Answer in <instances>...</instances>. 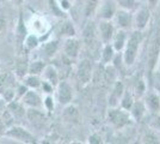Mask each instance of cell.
Instances as JSON below:
<instances>
[{
  "instance_id": "cell-42",
  "label": "cell",
  "mask_w": 160,
  "mask_h": 144,
  "mask_svg": "<svg viewBox=\"0 0 160 144\" xmlns=\"http://www.w3.org/2000/svg\"><path fill=\"white\" fill-rule=\"evenodd\" d=\"M17 1H18V3H22V1H23V0H17Z\"/></svg>"
},
{
  "instance_id": "cell-41",
  "label": "cell",
  "mask_w": 160,
  "mask_h": 144,
  "mask_svg": "<svg viewBox=\"0 0 160 144\" xmlns=\"http://www.w3.org/2000/svg\"><path fill=\"white\" fill-rule=\"evenodd\" d=\"M158 93H159V95H160V85H158Z\"/></svg>"
},
{
  "instance_id": "cell-40",
  "label": "cell",
  "mask_w": 160,
  "mask_h": 144,
  "mask_svg": "<svg viewBox=\"0 0 160 144\" xmlns=\"http://www.w3.org/2000/svg\"><path fill=\"white\" fill-rule=\"evenodd\" d=\"M2 130H4V124L0 121V132H1Z\"/></svg>"
},
{
  "instance_id": "cell-1",
  "label": "cell",
  "mask_w": 160,
  "mask_h": 144,
  "mask_svg": "<svg viewBox=\"0 0 160 144\" xmlns=\"http://www.w3.org/2000/svg\"><path fill=\"white\" fill-rule=\"evenodd\" d=\"M142 40H143V36H142L141 30L134 29L133 31L129 34L126 47L123 49V54H122V59H123V62H124L126 66L130 67L134 65V62L138 58L139 48L141 46Z\"/></svg>"
},
{
  "instance_id": "cell-19",
  "label": "cell",
  "mask_w": 160,
  "mask_h": 144,
  "mask_svg": "<svg viewBox=\"0 0 160 144\" xmlns=\"http://www.w3.org/2000/svg\"><path fill=\"white\" fill-rule=\"evenodd\" d=\"M115 48L111 43H107L104 45L103 47V51H102V64L103 65H107V64H110L115 59Z\"/></svg>"
},
{
  "instance_id": "cell-21",
  "label": "cell",
  "mask_w": 160,
  "mask_h": 144,
  "mask_svg": "<svg viewBox=\"0 0 160 144\" xmlns=\"http://www.w3.org/2000/svg\"><path fill=\"white\" fill-rule=\"evenodd\" d=\"M134 95H135L134 91H132V90H126V91H124V95L122 97L120 107H122V108H124V109H127V110H130L133 103L135 102Z\"/></svg>"
},
{
  "instance_id": "cell-37",
  "label": "cell",
  "mask_w": 160,
  "mask_h": 144,
  "mask_svg": "<svg viewBox=\"0 0 160 144\" xmlns=\"http://www.w3.org/2000/svg\"><path fill=\"white\" fill-rule=\"evenodd\" d=\"M36 39L33 37V36H30L29 39H28V46L30 48H32V47H36V45H37V41H35Z\"/></svg>"
},
{
  "instance_id": "cell-26",
  "label": "cell",
  "mask_w": 160,
  "mask_h": 144,
  "mask_svg": "<svg viewBox=\"0 0 160 144\" xmlns=\"http://www.w3.org/2000/svg\"><path fill=\"white\" fill-rule=\"evenodd\" d=\"M8 110L12 113L14 118H22L24 115L25 110L23 108V106L18 102H11L8 104Z\"/></svg>"
},
{
  "instance_id": "cell-28",
  "label": "cell",
  "mask_w": 160,
  "mask_h": 144,
  "mask_svg": "<svg viewBox=\"0 0 160 144\" xmlns=\"http://www.w3.org/2000/svg\"><path fill=\"white\" fill-rule=\"evenodd\" d=\"M46 78L48 79V83H50L53 87L58 84V73H56L55 69H53L52 66L47 67V70H46Z\"/></svg>"
},
{
  "instance_id": "cell-2",
  "label": "cell",
  "mask_w": 160,
  "mask_h": 144,
  "mask_svg": "<svg viewBox=\"0 0 160 144\" xmlns=\"http://www.w3.org/2000/svg\"><path fill=\"white\" fill-rule=\"evenodd\" d=\"M160 60V21L155 28L152 36L151 43L148 46V54H147V67H148V76L152 79L154 70L157 69Z\"/></svg>"
},
{
  "instance_id": "cell-14",
  "label": "cell",
  "mask_w": 160,
  "mask_h": 144,
  "mask_svg": "<svg viewBox=\"0 0 160 144\" xmlns=\"http://www.w3.org/2000/svg\"><path fill=\"white\" fill-rule=\"evenodd\" d=\"M117 81V69L107 64L103 69V87H112V84Z\"/></svg>"
},
{
  "instance_id": "cell-35",
  "label": "cell",
  "mask_w": 160,
  "mask_h": 144,
  "mask_svg": "<svg viewBox=\"0 0 160 144\" xmlns=\"http://www.w3.org/2000/svg\"><path fill=\"white\" fill-rule=\"evenodd\" d=\"M88 142H90V143L99 144V143H102V138H100L98 135H92V136L88 137Z\"/></svg>"
},
{
  "instance_id": "cell-24",
  "label": "cell",
  "mask_w": 160,
  "mask_h": 144,
  "mask_svg": "<svg viewBox=\"0 0 160 144\" xmlns=\"http://www.w3.org/2000/svg\"><path fill=\"white\" fill-rule=\"evenodd\" d=\"M117 4L121 8H124L128 11H136L139 8V0H117Z\"/></svg>"
},
{
  "instance_id": "cell-32",
  "label": "cell",
  "mask_w": 160,
  "mask_h": 144,
  "mask_svg": "<svg viewBox=\"0 0 160 144\" xmlns=\"http://www.w3.org/2000/svg\"><path fill=\"white\" fill-rule=\"evenodd\" d=\"M56 49H58V43L56 42H49L46 46V53H47V55L52 56L56 52Z\"/></svg>"
},
{
  "instance_id": "cell-4",
  "label": "cell",
  "mask_w": 160,
  "mask_h": 144,
  "mask_svg": "<svg viewBox=\"0 0 160 144\" xmlns=\"http://www.w3.org/2000/svg\"><path fill=\"white\" fill-rule=\"evenodd\" d=\"M93 64L90 59H82L77 69V79L81 85H87L93 78Z\"/></svg>"
},
{
  "instance_id": "cell-29",
  "label": "cell",
  "mask_w": 160,
  "mask_h": 144,
  "mask_svg": "<svg viewBox=\"0 0 160 144\" xmlns=\"http://www.w3.org/2000/svg\"><path fill=\"white\" fill-rule=\"evenodd\" d=\"M43 69H44V64H43V62L42 61H35L30 65V67H29V72H30L31 75H40L41 72L43 71Z\"/></svg>"
},
{
  "instance_id": "cell-34",
  "label": "cell",
  "mask_w": 160,
  "mask_h": 144,
  "mask_svg": "<svg viewBox=\"0 0 160 144\" xmlns=\"http://www.w3.org/2000/svg\"><path fill=\"white\" fill-rule=\"evenodd\" d=\"M152 120H153V121L151 124V126L153 127L154 130H157L160 132V117H155V118H153Z\"/></svg>"
},
{
  "instance_id": "cell-23",
  "label": "cell",
  "mask_w": 160,
  "mask_h": 144,
  "mask_svg": "<svg viewBox=\"0 0 160 144\" xmlns=\"http://www.w3.org/2000/svg\"><path fill=\"white\" fill-rule=\"evenodd\" d=\"M99 7V0H86L85 4V16L87 18L93 16L96 13V11Z\"/></svg>"
},
{
  "instance_id": "cell-22",
  "label": "cell",
  "mask_w": 160,
  "mask_h": 144,
  "mask_svg": "<svg viewBox=\"0 0 160 144\" xmlns=\"http://www.w3.org/2000/svg\"><path fill=\"white\" fill-rule=\"evenodd\" d=\"M134 94L138 96V97H142L146 93V81L143 78V76H140V78H138L135 83H134L133 87Z\"/></svg>"
},
{
  "instance_id": "cell-9",
  "label": "cell",
  "mask_w": 160,
  "mask_h": 144,
  "mask_svg": "<svg viewBox=\"0 0 160 144\" xmlns=\"http://www.w3.org/2000/svg\"><path fill=\"white\" fill-rule=\"evenodd\" d=\"M115 31H116V29L111 22L100 19L99 24H98V34H99L100 40L104 45L111 42L113 35H115Z\"/></svg>"
},
{
  "instance_id": "cell-30",
  "label": "cell",
  "mask_w": 160,
  "mask_h": 144,
  "mask_svg": "<svg viewBox=\"0 0 160 144\" xmlns=\"http://www.w3.org/2000/svg\"><path fill=\"white\" fill-rule=\"evenodd\" d=\"M25 83H27V85H29V87H32V88H38V87L41 85L40 79L37 78V76H36V75H31L30 77H28L27 81H25Z\"/></svg>"
},
{
  "instance_id": "cell-36",
  "label": "cell",
  "mask_w": 160,
  "mask_h": 144,
  "mask_svg": "<svg viewBox=\"0 0 160 144\" xmlns=\"http://www.w3.org/2000/svg\"><path fill=\"white\" fill-rule=\"evenodd\" d=\"M50 7H52V10L54 8V12L56 13V16H62L63 13H61L60 10L58 8V6H56V4H55V1L54 0H50Z\"/></svg>"
},
{
  "instance_id": "cell-31",
  "label": "cell",
  "mask_w": 160,
  "mask_h": 144,
  "mask_svg": "<svg viewBox=\"0 0 160 144\" xmlns=\"http://www.w3.org/2000/svg\"><path fill=\"white\" fill-rule=\"evenodd\" d=\"M7 27V16L4 12V10H0V34L5 31Z\"/></svg>"
},
{
  "instance_id": "cell-13",
  "label": "cell",
  "mask_w": 160,
  "mask_h": 144,
  "mask_svg": "<svg viewBox=\"0 0 160 144\" xmlns=\"http://www.w3.org/2000/svg\"><path fill=\"white\" fill-rule=\"evenodd\" d=\"M128 36L129 35L127 34V30H123V29H117L115 31V35H113L112 40H111V45L113 46L115 51L116 52H121L123 51L124 47H126V43H127Z\"/></svg>"
},
{
  "instance_id": "cell-6",
  "label": "cell",
  "mask_w": 160,
  "mask_h": 144,
  "mask_svg": "<svg viewBox=\"0 0 160 144\" xmlns=\"http://www.w3.org/2000/svg\"><path fill=\"white\" fill-rule=\"evenodd\" d=\"M151 19V8L147 6L139 7L134 14V29L143 31Z\"/></svg>"
},
{
  "instance_id": "cell-38",
  "label": "cell",
  "mask_w": 160,
  "mask_h": 144,
  "mask_svg": "<svg viewBox=\"0 0 160 144\" xmlns=\"http://www.w3.org/2000/svg\"><path fill=\"white\" fill-rule=\"evenodd\" d=\"M46 106L48 107V109L49 110H52L54 108V103H53L52 97H47V100H46Z\"/></svg>"
},
{
  "instance_id": "cell-20",
  "label": "cell",
  "mask_w": 160,
  "mask_h": 144,
  "mask_svg": "<svg viewBox=\"0 0 160 144\" xmlns=\"http://www.w3.org/2000/svg\"><path fill=\"white\" fill-rule=\"evenodd\" d=\"M23 101L28 106H31V107H40L41 106V99L40 96L37 95L35 91H28L25 96L23 97Z\"/></svg>"
},
{
  "instance_id": "cell-7",
  "label": "cell",
  "mask_w": 160,
  "mask_h": 144,
  "mask_svg": "<svg viewBox=\"0 0 160 144\" xmlns=\"http://www.w3.org/2000/svg\"><path fill=\"white\" fill-rule=\"evenodd\" d=\"M113 18H115V22H116L117 29L128 30L132 25H134V16H132L130 11L124 10V8L117 10V12H116Z\"/></svg>"
},
{
  "instance_id": "cell-25",
  "label": "cell",
  "mask_w": 160,
  "mask_h": 144,
  "mask_svg": "<svg viewBox=\"0 0 160 144\" xmlns=\"http://www.w3.org/2000/svg\"><path fill=\"white\" fill-rule=\"evenodd\" d=\"M63 115H65V118H66L68 121H73V123H78L79 121V112L73 106L67 107L66 109H65Z\"/></svg>"
},
{
  "instance_id": "cell-5",
  "label": "cell",
  "mask_w": 160,
  "mask_h": 144,
  "mask_svg": "<svg viewBox=\"0 0 160 144\" xmlns=\"http://www.w3.org/2000/svg\"><path fill=\"white\" fill-rule=\"evenodd\" d=\"M124 91H126V87L122 81H116L113 83L111 90H110V94H109V99H108L109 106L110 107H120Z\"/></svg>"
},
{
  "instance_id": "cell-39",
  "label": "cell",
  "mask_w": 160,
  "mask_h": 144,
  "mask_svg": "<svg viewBox=\"0 0 160 144\" xmlns=\"http://www.w3.org/2000/svg\"><path fill=\"white\" fill-rule=\"evenodd\" d=\"M148 3H149L151 6H155V4L158 3V0H148Z\"/></svg>"
},
{
  "instance_id": "cell-16",
  "label": "cell",
  "mask_w": 160,
  "mask_h": 144,
  "mask_svg": "<svg viewBox=\"0 0 160 144\" xmlns=\"http://www.w3.org/2000/svg\"><path fill=\"white\" fill-rule=\"evenodd\" d=\"M73 99V89L67 82H61L59 84V101L62 104H67Z\"/></svg>"
},
{
  "instance_id": "cell-27",
  "label": "cell",
  "mask_w": 160,
  "mask_h": 144,
  "mask_svg": "<svg viewBox=\"0 0 160 144\" xmlns=\"http://www.w3.org/2000/svg\"><path fill=\"white\" fill-rule=\"evenodd\" d=\"M60 33L62 35H66V36H69V37H73L75 35V29H74V25L72 22L66 21L62 25H61Z\"/></svg>"
},
{
  "instance_id": "cell-11",
  "label": "cell",
  "mask_w": 160,
  "mask_h": 144,
  "mask_svg": "<svg viewBox=\"0 0 160 144\" xmlns=\"http://www.w3.org/2000/svg\"><path fill=\"white\" fill-rule=\"evenodd\" d=\"M5 135H6L7 137H12L14 139L25 142V143H33L35 142V137L30 132L24 130L23 127H18V126H14L12 129H10Z\"/></svg>"
},
{
  "instance_id": "cell-12",
  "label": "cell",
  "mask_w": 160,
  "mask_h": 144,
  "mask_svg": "<svg viewBox=\"0 0 160 144\" xmlns=\"http://www.w3.org/2000/svg\"><path fill=\"white\" fill-rule=\"evenodd\" d=\"M147 108L146 103L145 101H142V100H135V102L133 103V106H132V108H130V114H132V117H133L134 121H141L145 115H146Z\"/></svg>"
},
{
  "instance_id": "cell-8",
  "label": "cell",
  "mask_w": 160,
  "mask_h": 144,
  "mask_svg": "<svg viewBox=\"0 0 160 144\" xmlns=\"http://www.w3.org/2000/svg\"><path fill=\"white\" fill-rule=\"evenodd\" d=\"M98 34H97V28L94 25L93 22H88L86 25L84 27L82 30V41L85 43L87 48H93L97 45V39Z\"/></svg>"
},
{
  "instance_id": "cell-18",
  "label": "cell",
  "mask_w": 160,
  "mask_h": 144,
  "mask_svg": "<svg viewBox=\"0 0 160 144\" xmlns=\"http://www.w3.org/2000/svg\"><path fill=\"white\" fill-rule=\"evenodd\" d=\"M28 118L31 123L37 126V127H41L43 126L46 121H47V118L43 113H41L40 110H36V109H30L28 110Z\"/></svg>"
},
{
  "instance_id": "cell-17",
  "label": "cell",
  "mask_w": 160,
  "mask_h": 144,
  "mask_svg": "<svg viewBox=\"0 0 160 144\" xmlns=\"http://www.w3.org/2000/svg\"><path fill=\"white\" fill-rule=\"evenodd\" d=\"M147 108L151 112H158L160 109V95L159 93H149L145 99Z\"/></svg>"
},
{
  "instance_id": "cell-15",
  "label": "cell",
  "mask_w": 160,
  "mask_h": 144,
  "mask_svg": "<svg viewBox=\"0 0 160 144\" xmlns=\"http://www.w3.org/2000/svg\"><path fill=\"white\" fill-rule=\"evenodd\" d=\"M80 51V42L79 40L69 37L65 43V53L69 59H77L79 56Z\"/></svg>"
},
{
  "instance_id": "cell-33",
  "label": "cell",
  "mask_w": 160,
  "mask_h": 144,
  "mask_svg": "<svg viewBox=\"0 0 160 144\" xmlns=\"http://www.w3.org/2000/svg\"><path fill=\"white\" fill-rule=\"evenodd\" d=\"M6 87H7V76L0 75V94L5 93Z\"/></svg>"
},
{
  "instance_id": "cell-10",
  "label": "cell",
  "mask_w": 160,
  "mask_h": 144,
  "mask_svg": "<svg viewBox=\"0 0 160 144\" xmlns=\"http://www.w3.org/2000/svg\"><path fill=\"white\" fill-rule=\"evenodd\" d=\"M117 1L113 0H105L100 7L98 8V13H99V18L103 21H111L115 14L117 12Z\"/></svg>"
},
{
  "instance_id": "cell-3",
  "label": "cell",
  "mask_w": 160,
  "mask_h": 144,
  "mask_svg": "<svg viewBox=\"0 0 160 144\" xmlns=\"http://www.w3.org/2000/svg\"><path fill=\"white\" fill-rule=\"evenodd\" d=\"M108 120L115 129H123L134 121L130 112L122 107H110L108 112Z\"/></svg>"
}]
</instances>
